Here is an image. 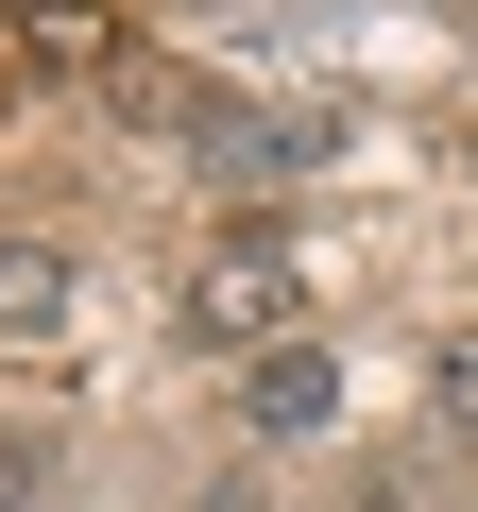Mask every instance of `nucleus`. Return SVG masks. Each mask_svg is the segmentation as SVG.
Here are the masks:
<instances>
[{
    "instance_id": "nucleus-4",
    "label": "nucleus",
    "mask_w": 478,
    "mask_h": 512,
    "mask_svg": "<svg viewBox=\"0 0 478 512\" xmlns=\"http://www.w3.org/2000/svg\"><path fill=\"white\" fill-rule=\"evenodd\" d=\"M103 103H120V120H171V137H205V120H222L171 52H103Z\"/></svg>"
},
{
    "instance_id": "nucleus-6",
    "label": "nucleus",
    "mask_w": 478,
    "mask_h": 512,
    "mask_svg": "<svg viewBox=\"0 0 478 512\" xmlns=\"http://www.w3.org/2000/svg\"><path fill=\"white\" fill-rule=\"evenodd\" d=\"M427 427H461V444H478V325H444V342H427Z\"/></svg>"
},
{
    "instance_id": "nucleus-7",
    "label": "nucleus",
    "mask_w": 478,
    "mask_h": 512,
    "mask_svg": "<svg viewBox=\"0 0 478 512\" xmlns=\"http://www.w3.org/2000/svg\"><path fill=\"white\" fill-rule=\"evenodd\" d=\"M0 512H35V444H0Z\"/></svg>"
},
{
    "instance_id": "nucleus-2",
    "label": "nucleus",
    "mask_w": 478,
    "mask_h": 512,
    "mask_svg": "<svg viewBox=\"0 0 478 512\" xmlns=\"http://www.w3.org/2000/svg\"><path fill=\"white\" fill-rule=\"evenodd\" d=\"M239 410H257V444H308V427H342V359L325 342H257L239 359Z\"/></svg>"
},
{
    "instance_id": "nucleus-1",
    "label": "nucleus",
    "mask_w": 478,
    "mask_h": 512,
    "mask_svg": "<svg viewBox=\"0 0 478 512\" xmlns=\"http://www.w3.org/2000/svg\"><path fill=\"white\" fill-rule=\"evenodd\" d=\"M188 342H222V359H257V342H291V239H257V222H239V239H205L188 256V308H171Z\"/></svg>"
},
{
    "instance_id": "nucleus-3",
    "label": "nucleus",
    "mask_w": 478,
    "mask_h": 512,
    "mask_svg": "<svg viewBox=\"0 0 478 512\" xmlns=\"http://www.w3.org/2000/svg\"><path fill=\"white\" fill-rule=\"evenodd\" d=\"M0 342H69V256L52 239H0Z\"/></svg>"
},
{
    "instance_id": "nucleus-5",
    "label": "nucleus",
    "mask_w": 478,
    "mask_h": 512,
    "mask_svg": "<svg viewBox=\"0 0 478 512\" xmlns=\"http://www.w3.org/2000/svg\"><path fill=\"white\" fill-rule=\"evenodd\" d=\"M205 154H222L239 188H274V171H308V154H325V120H205Z\"/></svg>"
}]
</instances>
